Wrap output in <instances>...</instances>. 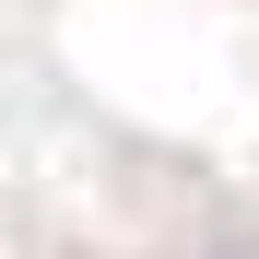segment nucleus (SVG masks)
<instances>
[{
	"mask_svg": "<svg viewBox=\"0 0 259 259\" xmlns=\"http://www.w3.org/2000/svg\"><path fill=\"white\" fill-rule=\"evenodd\" d=\"M189 259H259V236H200Z\"/></svg>",
	"mask_w": 259,
	"mask_h": 259,
	"instance_id": "obj_1",
	"label": "nucleus"
}]
</instances>
